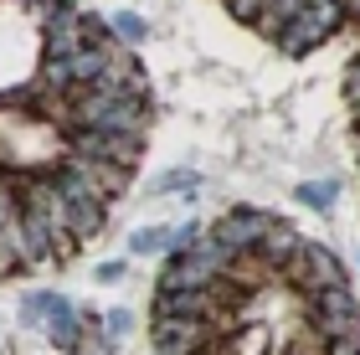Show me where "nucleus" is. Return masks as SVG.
Returning a JSON list of instances; mask_svg holds the SVG:
<instances>
[{
    "label": "nucleus",
    "mask_w": 360,
    "mask_h": 355,
    "mask_svg": "<svg viewBox=\"0 0 360 355\" xmlns=\"http://www.w3.org/2000/svg\"><path fill=\"white\" fill-rule=\"evenodd\" d=\"M304 325L314 340H335V335H350L360 330V304L350 294V283H335V288H314V294H304Z\"/></svg>",
    "instance_id": "4"
},
{
    "label": "nucleus",
    "mask_w": 360,
    "mask_h": 355,
    "mask_svg": "<svg viewBox=\"0 0 360 355\" xmlns=\"http://www.w3.org/2000/svg\"><path fill=\"white\" fill-rule=\"evenodd\" d=\"M304 6H309V0H268V6H263V15H257L252 26L263 31L268 41H278V31H283V26H288V21H293V15H299Z\"/></svg>",
    "instance_id": "13"
},
{
    "label": "nucleus",
    "mask_w": 360,
    "mask_h": 355,
    "mask_svg": "<svg viewBox=\"0 0 360 355\" xmlns=\"http://www.w3.org/2000/svg\"><path fill=\"white\" fill-rule=\"evenodd\" d=\"M83 46H88V37H83V26H77V21L41 26V62H72Z\"/></svg>",
    "instance_id": "11"
},
{
    "label": "nucleus",
    "mask_w": 360,
    "mask_h": 355,
    "mask_svg": "<svg viewBox=\"0 0 360 355\" xmlns=\"http://www.w3.org/2000/svg\"><path fill=\"white\" fill-rule=\"evenodd\" d=\"M226 263H232V252H226L211 232H201L186 252H170L165 257L160 288H165V294H175V288H206V283H217L226 273Z\"/></svg>",
    "instance_id": "2"
},
{
    "label": "nucleus",
    "mask_w": 360,
    "mask_h": 355,
    "mask_svg": "<svg viewBox=\"0 0 360 355\" xmlns=\"http://www.w3.org/2000/svg\"><path fill=\"white\" fill-rule=\"evenodd\" d=\"M278 283L299 288V294H314V288L345 283V268H340V257L324 247V242H299V252L288 257V268L278 273Z\"/></svg>",
    "instance_id": "5"
},
{
    "label": "nucleus",
    "mask_w": 360,
    "mask_h": 355,
    "mask_svg": "<svg viewBox=\"0 0 360 355\" xmlns=\"http://www.w3.org/2000/svg\"><path fill=\"white\" fill-rule=\"evenodd\" d=\"M68 155H88V160H108V165H124V170H134L139 165V144L134 134H108V129H68Z\"/></svg>",
    "instance_id": "6"
},
{
    "label": "nucleus",
    "mask_w": 360,
    "mask_h": 355,
    "mask_svg": "<svg viewBox=\"0 0 360 355\" xmlns=\"http://www.w3.org/2000/svg\"><path fill=\"white\" fill-rule=\"evenodd\" d=\"M150 196H201V175L195 170H165L150 186Z\"/></svg>",
    "instance_id": "15"
},
{
    "label": "nucleus",
    "mask_w": 360,
    "mask_h": 355,
    "mask_svg": "<svg viewBox=\"0 0 360 355\" xmlns=\"http://www.w3.org/2000/svg\"><path fill=\"white\" fill-rule=\"evenodd\" d=\"M345 98H350V108H360V57L350 62V72H345Z\"/></svg>",
    "instance_id": "22"
},
{
    "label": "nucleus",
    "mask_w": 360,
    "mask_h": 355,
    "mask_svg": "<svg viewBox=\"0 0 360 355\" xmlns=\"http://www.w3.org/2000/svg\"><path fill=\"white\" fill-rule=\"evenodd\" d=\"M355 139H360V108H355Z\"/></svg>",
    "instance_id": "24"
},
{
    "label": "nucleus",
    "mask_w": 360,
    "mask_h": 355,
    "mask_svg": "<svg viewBox=\"0 0 360 355\" xmlns=\"http://www.w3.org/2000/svg\"><path fill=\"white\" fill-rule=\"evenodd\" d=\"M129 330H134V314H129V309H108V314H103V335H108L113 345H119Z\"/></svg>",
    "instance_id": "19"
},
{
    "label": "nucleus",
    "mask_w": 360,
    "mask_h": 355,
    "mask_svg": "<svg viewBox=\"0 0 360 355\" xmlns=\"http://www.w3.org/2000/svg\"><path fill=\"white\" fill-rule=\"evenodd\" d=\"M57 304H62V294H26L21 325L26 330H46V325H52V314H57Z\"/></svg>",
    "instance_id": "14"
},
{
    "label": "nucleus",
    "mask_w": 360,
    "mask_h": 355,
    "mask_svg": "<svg viewBox=\"0 0 360 355\" xmlns=\"http://www.w3.org/2000/svg\"><path fill=\"white\" fill-rule=\"evenodd\" d=\"M335 191H340L335 181H304V186H299V201L314 206V212H330V206H335Z\"/></svg>",
    "instance_id": "18"
},
{
    "label": "nucleus",
    "mask_w": 360,
    "mask_h": 355,
    "mask_svg": "<svg viewBox=\"0 0 360 355\" xmlns=\"http://www.w3.org/2000/svg\"><path fill=\"white\" fill-rule=\"evenodd\" d=\"M68 129H108V134L144 139V129H150V98L108 88V83L68 88Z\"/></svg>",
    "instance_id": "1"
},
{
    "label": "nucleus",
    "mask_w": 360,
    "mask_h": 355,
    "mask_svg": "<svg viewBox=\"0 0 360 355\" xmlns=\"http://www.w3.org/2000/svg\"><path fill=\"white\" fill-rule=\"evenodd\" d=\"M165 237H170V227H139L134 237H129V252L134 257H155V252H165Z\"/></svg>",
    "instance_id": "17"
},
{
    "label": "nucleus",
    "mask_w": 360,
    "mask_h": 355,
    "mask_svg": "<svg viewBox=\"0 0 360 355\" xmlns=\"http://www.w3.org/2000/svg\"><path fill=\"white\" fill-rule=\"evenodd\" d=\"M62 206H68V232H72V242L103 237L108 201H98V196H62Z\"/></svg>",
    "instance_id": "9"
},
{
    "label": "nucleus",
    "mask_w": 360,
    "mask_h": 355,
    "mask_svg": "<svg viewBox=\"0 0 360 355\" xmlns=\"http://www.w3.org/2000/svg\"><path fill=\"white\" fill-rule=\"evenodd\" d=\"M93 278H98V283H119V278H124V263H103Z\"/></svg>",
    "instance_id": "23"
},
{
    "label": "nucleus",
    "mask_w": 360,
    "mask_h": 355,
    "mask_svg": "<svg viewBox=\"0 0 360 355\" xmlns=\"http://www.w3.org/2000/svg\"><path fill=\"white\" fill-rule=\"evenodd\" d=\"M46 335H52V345H57L62 355H77V350H83V319H77L72 299L57 304V314H52V325H46Z\"/></svg>",
    "instance_id": "12"
},
{
    "label": "nucleus",
    "mask_w": 360,
    "mask_h": 355,
    "mask_svg": "<svg viewBox=\"0 0 360 355\" xmlns=\"http://www.w3.org/2000/svg\"><path fill=\"white\" fill-rule=\"evenodd\" d=\"M319 355H360V330H350V335H335V340H324V350Z\"/></svg>",
    "instance_id": "20"
},
{
    "label": "nucleus",
    "mask_w": 360,
    "mask_h": 355,
    "mask_svg": "<svg viewBox=\"0 0 360 355\" xmlns=\"http://www.w3.org/2000/svg\"><path fill=\"white\" fill-rule=\"evenodd\" d=\"M340 26H345V0H309V6L278 31V46H283L288 57H309V52H319Z\"/></svg>",
    "instance_id": "3"
},
{
    "label": "nucleus",
    "mask_w": 360,
    "mask_h": 355,
    "mask_svg": "<svg viewBox=\"0 0 360 355\" xmlns=\"http://www.w3.org/2000/svg\"><path fill=\"white\" fill-rule=\"evenodd\" d=\"M263 6H268V0H226V11H232L237 21H257V15H263Z\"/></svg>",
    "instance_id": "21"
},
{
    "label": "nucleus",
    "mask_w": 360,
    "mask_h": 355,
    "mask_svg": "<svg viewBox=\"0 0 360 355\" xmlns=\"http://www.w3.org/2000/svg\"><path fill=\"white\" fill-rule=\"evenodd\" d=\"M268 221H273V217L257 212V206H232V212L211 227V237H217L226 252H248V247H257V237L268 232Z\"/></svg>",
    "instance_id": "8"
},
{
    "label": "nucleus",
    "mask_w": 360,
    "mask_h": 355,
    "mask_svg": "<svg viewBox=\"0 0 360 355\" xmlns=\"http://www.w3.org/2000/svg\"><path fill=\"white\" fill-rule=\"evenodd\" d=\"M150 340H155V355H201L211 340H217V325L160 314V319H150Z\"/></svg>",
    "instance_id": "7"
},
{
    "label": "nucleus",
    "mask_w": 360,
    "mask_h": 355,
    "mask_svg": "<svg viewBox=\"0 0 360 355\" xmlns=\"http://www.w3.org/2000/svg\"><path fill=\"white\" fill-rule=\"evenodd\" d=\"M108 31H113V41H119V46H139L144 37H150V21H144L139 11H119L108 21Z\"/></svg>",
    "instance_id": "16"
},
{
    "label": "nucleus",
    "mask_w": 360,
    "mask_h": 355,
    "mask_svg": "<svg viewBox=\"0 0 360 355\" xmlns=\"http://www.w3.org/2000/svg\"><path fill=\"white\" fill-rule=\"evenodd\" d=\"M299 242H304V237L293 232L288 221H268V232L257 237V247H252V252L263 257V263H268L273 273H283V268H288V257L299 252Z\"/></svg>",
    "instance_id": "10"
}]
</instances>
